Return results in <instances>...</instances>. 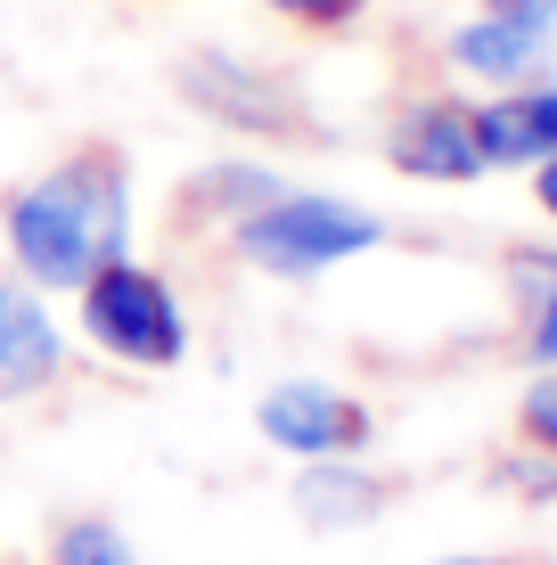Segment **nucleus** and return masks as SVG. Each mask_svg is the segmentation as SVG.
Wrapping results in <instances>:
<instances>
[{
  "instance_id": "obj_5",
  "label": "nucleus",
  "mask_w": 557,
  "mask_h": 565,
  "mask_svg": "<svg viewBox=\"0 0 557 565\" xmlns=\"http://www.w3.org/2000/svg\"><path fill=\"white\" fill-rule=\"evenodd\" d=\"M255 426L287 459H353V451H369V435H377L369 402L344 394V385H320V377L271 385V394L255 402Z\"/></svg>"
},
{
  "instance_id": "obj_3",
  "label": "nucleus",
  "mask_w": 557,
  "mask_h": 565,
  "mask_svg": "<svg viewBox=\"0 0 557 565\" xmlns=\"http://www.w3.org/2000/svg\"><path fill=\"white\" fill-rule=\"evenodd\" d=\"M229 255L263 279H320V270L353 263V255H377L386 246V222L353 198H312V189H287V198L255 205L238 230H229Z\"/></svg>"
},
{
  "instance_id": "obj_1",
  "label": "nucleus",
  "mask_w": 557,
  "mask_h": 565,
  "mask_svg": "<svg viewBox=\"0 0 557 565\" xmlns=\"http://www.w3.org/2000/svg\"><path fill=\"white\" fill-rule=\"evenodd\" d=\"M0 238L25 287L74 296L99 263L131 255V156L115 140H74L50 172L0 198Z\"/></svg>"
},
{
  "instance_id": "obj_17",
  "label": "nucleus",
  "mask_w": 557,
  "mask_h": 565,
  "mask_svg": "<svg viewBox=\"0 0 557 565\" xmlns=\"http://www.w3.org/2000/svg\"><path fill=\"white\" fill-rule=\"evenodd\" d=\"M492 17H525V25H557V0H475Z\"/></svg>"
},
{
  "instance_id": "obj_11",
  "label": "nucleus",
  "mask_w": 557,
  "mask_h": 565,
  "mask_svg": "<svg viewBox=\"0 0 557 565\" xmlns=\"http://www.w3.org/2000/svg\"><path fill=\"white\" fill-rule=\"evenodd\" d=\"M501 279L516 296V344L533 369H557V246H508Z\"/></svg>"
},
{
  "instance_id": "obj_15",
  "label": "nucleus",
  "mask_w": 557,
  "mask_h": 565,
  "mask_svg": "<svg viewBox=\"0 0 557 565\" xmlns=\"http://www.w3.org/2000/svg\"><path fill=\"white\" fill-rule=\"evenodd\" d=\"M263 9H271L279 25H296V33H353L361 17H369V0H263Z\"/></svg>"
},
{
  "instance_id": "obj_18",
  "label": "nucleus",
  "mask_w": 557,
  "mask_h": 565,
  "mask_svg": "<svg viewBox=\"0 0 557 565\" xmlns=\"http://www.w3.org/2000/svg\"><path fill=\"white\" fill-rule=\"evenodd\" d=\"M533 205L557 222V156H549V164H533Z\"/></svg>"
},
{
  "instance_id": "obj_14",
  "label": "nucleus",
  "mask_w": 557,
  "mask_h": 565,
  "mask_svg": "<svg viewBox=\"0 0 557 565\" xmlns=\"http://www.w3.org/2000/svg\"><path fill=\"white\" fill-rule=\"evenodd\" d=\"M516 435H525V451L557 459V369H533L525 402H516Z\"/></svg>"
},
{
  "instance_id": "obj_13",
  "label": "nucleus",
  "mask_w": 557,
  "mask_h": 565,
  "mask_svg": "<svg viewBox=\"0 0 557 565\" xmlns=\"http://www.w3.org/2000/svg\"><path fill=\"white\" fill-rule=\"evenodd\" d=\"M50 565H131V550L107 516H66L50 533Z\"/></svg>"
},
{
  "instance_id": "obj_2",
  "label": "nucleus",
  "mask_w": 557,
  "mask_h": 565,
  "mask_svg": "<svg viewBox=\"0 0 557 565\" xmlns=\"http://www.w3.org/2000/svg\"><path fill=\"white\" fill-rule=\"evenodd\" d=\"M172 99L189 115H205L214 131H238V140H271V148H329V124L303 99L296 74L263 66V57H238L222 42H197L172 57Z\"/></svg>"
},
{
  "instance_id": "obj_10",
  "label": "nucleus",
  "mask_w": 557,
  "mask_h": 565,
  "mask_svg": "<svg viewBox=\"0 0 557 565\" xmlns=\"http://www.w3.org/2000/svg\"><path fill=\"white\" fill-rule=\"evenodd\" d=\"M475 148H484V172H533L557 156V83H516L475 99Z\"/></svg>"
},
{
  "instance_id": "obj_9",
  "label": "nucleus",
  "mask_w": 557,
  "mask_h": 565,
  "mask_svg": "<svg viewBox=\"0 0 557 565\" xmlns=\"http://www.w3.org/2000/svg\"><path fill=\"white\" fill-rule=\"evenodd\" d=\"M66 377V337H57L42 287L0 270V402H33Z\"/></svg>"
},
{
  "instance_id": "obj_19",
  "label": "nucleus",
  "mask_w": 557,
  "mask_h": 565,
  "mask_svg": "<svg viewBox=\"0 0 557 565\" xmlns=\"http://www.w3.org/2000/svg\"><path fill=\"white\" fill-rule=\"evenodd\" d=\"M435 565H516V557H435Z\"/></svg>"
},
{
  "instance_id": "obj_12",
  "label": "nucleus",
  "mask_w": 557,
  "mask_h": 565,
  "mask_svg": "<svg viewBox=\"0 0 557 565\" xmlns=\"http://www.w3.org/2000/svg\"><path fill=\"white\" fill-rule=\"evenodd\" d=\"M296 509H303L312 533H344V524H369L386 509V483H377L369 467H344V459H303Z\"/></svg>"
},
{
  "instance_id": "obj_6",
  "label": "nucleus",
  "mask_w": 557,
  "mask_h": 565,
  "mask_svg": "<svg viewBox=\"0 0 557 565\" xmlns=\"http://www.w3.org/2000/svg\"><path fill=\"white\" fill-rule=\"evenodd\" d=\"M386 164L401 172V181H427V189H468V181H484L475 99H459V90H418V99L386 124Z\"/></svg>"
},
{
  "instance_id": "obj_16",
  "label": "nucleus",
  "mask_w": 557,
  "mask_h": 565,
  "mask_svg": "<svg viewBox=\"0 0 557 565\" xmlns=\"http://www.w3.org/2000/svg\"><path fill=\"white\" fill-rule=\"evenodd\" d=\"M501 483L508 492H525V500H557V459H501Z\"/></svg>"
},
{
  "instance_id": "obj_8",
  "label": "nucleus",
  "mask_w": 557,
  "mask_h": 565,
  "mask_svg": "<svg viewBox=\"0 0 557 565\" xmlns=\"http://www.w3.org/2000/svg\"><path fill=\"white\" fill-rule=\"evenodd\" d=\"M443 57H451V74H468L484 90H516V83H542L557 66V25H525V17L475 9L443 33Z\"/></svg>"
},
{
  "instance_id": "obj_4",
  "label": "nucleus",
  "mask_w": 557,
  "mask_h": 565,
  "mask_svg": "<svg viewBox=\"0 0 557 565\" xmlns=\"http://www.w3.org/2000/svg\"><path fill=\"white\" fill-rule=\"evenodd\" d=\"M74 303H83V337L107 361H124V369H181L189 361V311L172 296V279L148 270L140 255L99 263L74 287Z\"/></svg>"
},
{
  "instance_id": "obj_7",
  "label": "nucleus",
  "mask_w": 557,
  "mask_h": 565,
  "mask_svg": "<svg viewBox=\"0 0 557 565\" xmlns=\"http://www.w3.org/2000/svg\"><path fill=\"white\" fill-rule=\"evenodd\" d=\"M271 198H287V181H279L271 164H255V156L197 164V172H189V181L164 198V238H172V246H222L246 213L271 205Z\"/></svg>"
}]
</instances>
